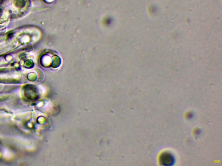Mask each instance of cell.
<instances>
[{
    "label": "cell",
    "mask_w": 222,
    "mask_h": 166,
    "mask_svg": "<svg viewBox=\"0 0 222 166\" xmlns=\"http://www.w3.org/2000/svg\"><path fill=\"white\" fill-rule=\"evenodd\" d=\"M160 161L161 163L164 165H171L173 163V157L170 154L163 153L160 156Z\"/></svg>",
    "instance_id": "6da1fadb"
}]
</instances>
